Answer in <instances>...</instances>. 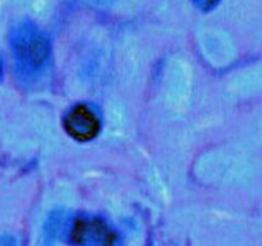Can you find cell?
I'll list each match as a JSON object with an SVG mask.
<instances>
[{"label": "cell", "mask_w": 262, "mask_h": 246, "mask_svg": "<svg viewBox=\"0 0 262 246\" xmlns=\"http://www.w3.org/2000/svg\"><path fill=\"white\" fill-rule=\"evenodd\" d=\"M69 238L78 246H115L118 235L101 218L77 217Z\"/></svg>", "instance_id": "cell-1"}, {"label": "cell", "mask_w": 262, "mask_h": 246, "mask_svg": "<svg viewBox=\"0 0 262 246\" xmlns=\"http://www.w3.org/2000/svg\"><path fill=\"white\" fill-rule=\"evenodd\" d=\"M63 127L77 141H90L99 135L101 120L96 113L84 102L76 104L63 119Z\"/></svg>", "instance_id": "cell-2"}, {"label": "cell", "mask_w": 262, "mask_h": 246, "mask_svg": "<svg viewBox=\"0 0 262 246\" xmlns=\"http://www.w3.org/2000/svg\"><path fill=\"white\" fill-rule=\"evenodd\" d=\"M19 53L23 58L31 64H40L45 59L48 54V45L45 40L41 37H31L30 40L25 41L19 49Z\"/></svg>", "instance_id": "cell-3"}]
</instances>
